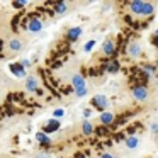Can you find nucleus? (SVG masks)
I'll return each mask as SVG.
<instances>
[{
    "label": "nucleus",
    "mask_w": 158,
    "mask_h": 158,
    "mask_svg": "<svg viewBox=\"0 0 158 158\" xmlns=\"http://www.w3.org/2000/svg\"><path fill=\"white\" fill-rule=\"evenodd\" d=\"M129 7V12L136 17H150L155 12V5L150 4V2H141V0H134V2H129L127 4Z\"/></svg>",
    "instance_id": "f257e3e1"
},
{
    "label": "nucleus",
    "mask_w": 158,
    "mask_h": 158,
    "mask_svg": "<svg viewBox=\"0 0 158 158\" xmlns=\"http://www.w3.org/2000/svg\"><path fill=\"white\" fill-rule=\"evenodd\" d=\"M72 85L75 89V95L77 97H85L87 95V83H85V78L82 75H73L72 77Z\"/></svg>",
    "instance_id": "f03ea898"
},
{
    "label": "nucleus",
    "mask_w": 158,
    "mask_h": 158,
    "mask_svg": "<svg viewBox=\"0 0 158 158\" xmlns=\"http://www.w3.org/2000/svg\"><path fill=\"white\" fill-rule=\"evenodd\" d=\"M133 97L136 100H139V102H144V100H148V89L144 85H136L133 87Z\"/></svg>",
    "instance_id": "7ed1b4c3"
},
{
    "label": "nucleus",
    "mask_w": 158,
    "mask_h": 158,
    "mask_svg": "<svg viewBox=\"0 0 158 158\" xmlns=\"http://www.w3.org/2000/svg\"><path fill=\"white\" fill-rule=\"evenodd\" d=\"M92 106L95 107V109H99V110H106L107 107H109V100H107L106 95L99 94V95H95L92 99Z\"/></svg>",
    "instance_id": "20e7f679"
},
{
    "label": "nucleus",
    "mask_w": 158,
    "mask_h": 158,
    "mask_svg": "<svg viewBox=\"0 0 158 158\" xmlns=\"http://www.w3.org/2000/svg\"><path fill=\"white\" fill-rule=\"evenodd\" d=\"M126 55L131 58H139L141 56V44H138L136 41H131L126 48Z\"/></svg>",
    "instance_id": "39448f33"
},
{
    "label": "nucleus",
    "mask_w": 158,
    "mask_h": 158,
    "mask_svg": "<svg viewBox=\"0 0 158 158\" xmlns=\"http://www.w3.org/2000/svg\"><path fill=\"white\" fill-rule=\"evenodd\" d=\"M102 51L106 56H114V53H116V41L114 39H106L102 44Z\"/></svg>",
    "instance_id": "423d86ee"
},
{
    "label": "nucleus",
    "mask_w": 158,
    "mask_h": 158,
    "mask_svg": "<svg viewBox=\"0 0 158 158\" xmlns=\"http://www.w3.org/2000/svg\"><path fill=\"white\" fill-rule=\"evenodd\" d=\"M9 51L10 53H19L22 48H24V44H22V41L21 39H17V38H12V39H9Z\"/></svg>",
    "instance_id": "0eeeda50"
},
{
    "label": "nucleus",
    "mask_w": 158,
    "mask_h": 158,
    "mask_svg": "<svg viewBox=\"0 0 158 158\" xmlns=\"http://www.w3.org/2000/svg\"><path fill=\"white\" fill-rule=\"evenodd\" d=\"M27 29L31 32H39L43 29V22L39 21L38 17H31V19H29V22H27Z\"/></svg>",
    "instance_id": "6e6552de"
},
{
    "label": "nucleus",
    "mask_w": 158,
    "mask_h": 158,
    "mask_svg": "<svg viewBox=\"0 0 158 158\" xmlns=\"http://www.w3.org/2000/svg\"><path fill=\"white\" fill-rule=\"evenodd\" d=\"M10 72L14 73L17 78H22V77H26V68L21 65V63H12V65H10Z\"/></svg>",
    "instance_id": "1a4fd4ad"
},
{
    "label": "nucleus",
    "mask_w": 158,
    "mask_h": 158,
    "mask_svg": "<svg viewBox=\"0 0 158 158\" xmlns=\"http://www.w3.org/2000/svg\"><path fill=\"white\" fill-rule=\"evenodd\" d=\"M99 121L102 126H110V124L114 123V114L112 112H102L99 116Z\"/></svg>",
    "instance_id": "9d476101"
},
{
    "label": "nucleus",
    "mask_w": 158,
    "mask_h": 158,
    "mask_svg": "<svg viewBox=\"0 0 158 158\" xmlns=\"http://www.w3.org/2000/svg\"><path fill=\"white\" fill-rule=\"evenodd\" d=\"M139 70L148 77V78H150V77H155V75H156V72H158L156 65H155V66L153 65H143V66H139Z\"/></svg>",
    "instance_id": "9b49d317"
},
{
    "label": "nucleus",
    "mask_w": 158,
    "mask_h": 158,
    "mask_svg": "<svg viewBox=\"0 0 158 158\" xmlns=\"http://www.w3.org/2000/svg\"><path fill=\"white\" fill-rule=\"evenodd\" d=\"M26 90L27 92H36L38 90V78L36 77H27V80H26Z\"/></svg>",
    "instance_id": "f8f14e48"
},
{
    "label": "nucleus",
    "mask_w": 158,
    "mask_h": 158,
    "mask_svg": "<svg viewBox=\"0 0 158 158\" xmlns=\"http://www.w3.org/2000/svg\"><path fill=\"white\" fill-rule=\"evenodd\" d=\"M56 129H60V121L58 119H51L48 124L44 126V133L49 134V133H55Z\"/></svg>",
    "instance_id": "ddd939ff"
},
{
    "label": "nucleus",
    "mask_w": 158,
    "mask_h": 158,
    "mask_svg": "<svg viewBox=\"0 0 158 158\" xmlns=\"http://www.w3.org/2000/svg\"><path fill=\"white\" fill-rule=\"evenodd\" d=\"M80 34H82V29L80 27H72L66 32V39H68V41H75V39L80 38Z\"/></svg>",
    "instance_id": "4468645a"
},
{
    "label": "nucleus",
    "mask_w": 158,
    "mask_h": 158,
    "mask_svg": "<svg viewBox=\"0 0 158 158\" xmlns=\"http://www.w3.org/2000/svg\"><path fill=\"white\" fill-rule=\"evenodd\" d=\"M138 144H139V139H138L136 136H127L126 138V146L129 148V150H136Z\"/></svg>",
    "instance_id": "2eb2a0df"
},
{
    "label": "nucleus",
    "mask_w": 158,
    "mask_h": 158,
    "mask_svg": "<svg viewBox=\"0 0 158 158\" xmlns=\"http://www.w3.org/2000/svg\"><path fill=\"white\" fill-rule=\"evenodd\" d=\"M106 68H107V72H110V73L119 72V61H117V60H112V61H109L106 65Z\"/></svg>",
    "instance_id": "dca6fc26"
},
{
    "label": "nucleus",
    "mask_w": 158,
    "mask_h": 158,
    "mask_svg": "<svg viewBox=\"0 0 158 158\" xmlns=\"http://www.w3.org/2000/svg\"><path fill=\"white\" fill-rule=\"evenodd\" d=\"M82 133H83V134H87V136L94 133V126L89 123V121H83V124H82Z\"/></svg>",
    "instance_id": "f3484780"
},
{
    "label": "nucleus",
    "mask_w": 158,
    "mask_h": 158,
    "mask_svg": "<svg viewBox=\"0 0 158 158\" xmlns=\"http://www.w3.org/2000/svg\"><path fill=\"white\" fill-rule=\"evenodd\" d=\"M66 12V4L65 2H58V4H55V14H65Z\"/></svg>",
    "instance_id": "a211bd4d"
},
{
    "label": "nucleus",
    "mask_w": 158,
    "mask_h": 158,
    "mask_svg": "<svg viewBox=\"0 0 158 158\" xmlns=\"http://www.w3.org/2000/svg\"><path fill=\"white\" fill-rule=\"evenodd\" d=\"M36 138H38V141L41 144H44V146L51 143V141H49V138H48V134H44V133H38V134H36Z\"/></svg>",
    "instance_id": "6ab92c4d"
},
{
    "label": "nucleus",
    "mask_w": 158,
    "mask_h": 158,
    "mask_svg": "<svg viewBox=\"0 0 158 158\" xmlns=\"http://www.w3.org/2000/svg\"><path fill=\"white\" fill-rule=\"evenodd\" d=\"M94 46H95V41H94V39H90V41L85 44V48H83V49H85V51H92Z\"/></svg>",
    "instance_id": "aec40b11"
},
{
    "label": "nucleus",
    "mask_w": 158,
    "mask_h": 158,
    "mask_svg": "<svg viewBox=\"0 0 158 158\" xmlns=\"http://www.w3.org/2000/svg\"><path fill=\"white\" fill-rule=\"evenodd\" d=\"M12 5H14L15 9H22V7H26V5H27V4H26V2H14V4H12Z\"/></svg>",
    "instance_id": "412c9836"
},
{
    "label": "nucleus",
    "mask_w": 158,
    "mask_h": 158,
    "mask_svg": "<svg viewBox=\"0 0 158 158\" xmlns=\"http://www.w3.org/2000/svg\"><path fill=\"white\" fill-rule=\"evenodd\" d=\"M63 114H65V110H63V109H56L55 110V117H63Z\"/></svg>",
    "instance_id": "4be33fe9"
},
{
    "label": "nucleus",
    "mask_w": 158,
    "mask_h": 158,
    "mask_svg": "<svg viewBox=\"0 0 158 158\" xmlns=\"http://www.w3.org/2000/svg\"><path fill=\"white\" fill-rule=\"evenodd\" d=\"M36 158H51V155H49V153H38V155H36Z\"/></svg>",
    "instance_id": "5701e85b"
},
{
    "label": "nucleus",
    "mask_w": 158,
    "mask_h": 158,
    "mask_svg": "<svg viewBox=\"0 0 158 158\" xmlns=\"http://www.w3.org/2000/svg\"><path fill=\"white\" fill-rule=\"evenodd\" d=\"M151 131H153V133H158V123L151 124Z\"/></svg>",
    "instance_id": "b1692460"
},
{
    "label": "nucleus",
    "mask_w": 158,
    "mask_h": 158,
    "mask_svg": "<svg viewBox=\"0 0 158 158\" xmlns=\"http://www.w3.org/2000/svg\"><path fill=\"white\" fill-rule=\"evenodd\" d=\"M151 44L158 46V36H153V38H151Z\"/></svg>",
    "instance_id": "393cba45"
},
{
    "label": "nucleus",
    "mask_w": 158,
    "mask_h": 158,
    "mask_svg": "<svg viewBox=\"0 0 158 158\" xmlns=\"http://www.w3.org/2000/svg\"><path fill=\"white\" fill-rule=\"evenodd\" d=\"M100 158H114V156L110 153H102V155H100Z\"/></svg>",
    "instance_id": "a878e982"
},
{
    "label": "nucleus",
    "mask_w": 158,
    "mask_h": 158,
    "mask_svg": "<svg viewBox=\"0 0 158 158\" xmlns=\"http://www.w3.org/2000/svg\"><path fill=\"white\" fill-rule=\"evenodd\" d=\"M73 158H85V156H83V155H80V153H78V155H75V156H73Z\"/></svg>",
    "instance_id": "bb28decb"
},
{
    "label": "nucleus",
    "mask_w": 158,
    "mask_h": 158,
    "mask_svg": "<svg viewBox=\"0 0 158 158\" xmlns=\"http://www.w3.org/2000/svg\"><path fill=\"white\" fill-rule=\"evenodd\" d=\"M153 36H158V29H156V31H155V34Z\"/></svg>",
    "instance_id": "cd10ccee"
},
{
    "label": "nucleus",
    "mask_w": 158,
    "mask_h": 158,
    "mask_svg": "<svg viewBox=\"0 0 158 158\" xmlns=\"http://www.w3.org/2000/svg\"><path fill=\"white\" fill-rule=\"evenodd\" d=\"M156 68H158V60H156Z\"/></svg>",
    "instance_id": "c85d7f7f"
}]
</instances>
